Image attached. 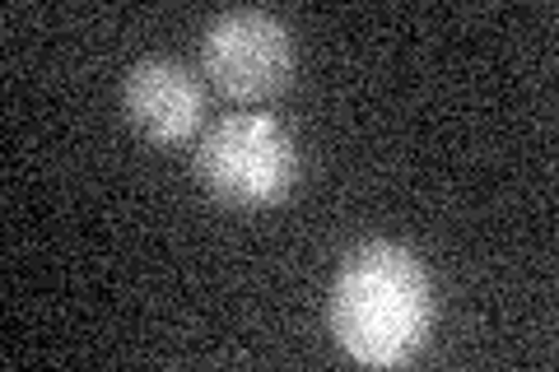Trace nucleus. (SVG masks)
<instances>
[{
	"mask_svg": "<svg viewBox=\"0 0 559 372\" xmlns=\"http://www.w3.org/2000/svg\"><path fill=\"white\" fill-rule=\"evenodd\" d=\"M433 331V279L411 247L364 242L331 285V335L364 368H401Z\"/></svg>",
	"mask_w": 559,
	"mask_h": 372,
	"instance_id": "nucleus-1",
	"label": "nucleus"
},
{
	"mask_svg": "<svg viewBox=\"0 0 559 372\" xmlns=\"http://www.w3.org/2000/svg\"><path fill=\"white\" fill-rule=\"evenodd\" d=\"M191 168L215 201L238 209H266L294 191L299 149L271 112H229L197 140Z\"/></svg>",
	"mask_w": 559,
	"mask_h": 372,
	"instance_id": "nucleus-2",
	"label": "nucleus"
},
{
	"mask_svg": "<svg viewBox=\"0 0 559 372\" xmlns=\"http://www.w3.org/2000/svg\"><path fill=\"white\" fill-rule=\"evenodd\" d=\"M205 80L234 103H266L289 88L294 38L266 10H224L201 33Z\"/></svg>",
	"mask_w": 559,
	"mask_h": 372,
	"instance_id": "nucleus-3",
	"label": "nucleus"
},
{
	"mask_svg": "<svg viewBox=\"0 0 559 372\" xmlns=\"http://www.w3.org/2000/svg\"><path fill=\"white\" fill-rule=\"evenodd\" d=\"M121 112L150 145H187L205 127V84L168 57H145L121 80Z\"/></svg>",
	"mask_w": 559,
	"mask_h": 372,
	"instance_id": "nucleus-4",
	"label": "nucleus"
}]
</instances>
